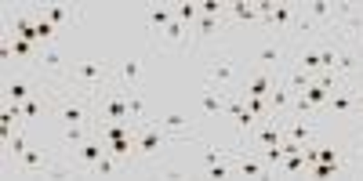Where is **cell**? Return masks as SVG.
Returning a JSON list of instances; mask_svg holds the SVG:
<instances>
[{"mask_svg": "<svg viewBox=\"0 0 363 181\" xmlns=\"http://www.w3.org/2000/svg\"><path fill=\"white\" fill-rule=\"evenodd\" d=\"M51 116L62 127H91V131H99L95 98L84 95V90H73V87H58V95L51 102Z\"/></svg>", "mask_w": 363, "mask_h": 181, "instance_id": "obj_1", "label": "cell"}, {"mask_svg": "<svg viewBox=\"0 0 363 181\" xmlns=\"http://www.w3.org/2000/svg\"><path fill=\"white\" fill-rule=\"evenodd\" d=\"M66 87L99 98V95H106L109 87H116V73H113V66L106 62V58H84V62H77L69 69V83Z\"/></svg>", "mask_w": 363, "mask_h": 181, "instance_id": "obj_2", "label": "cell"}, {"mask_svg": "<svg viewBox=\"0 0 363 181\" xmlns=\"http://www.w3.org/2000/svg\"><path fill=\"white\" fill-rule=\"evenodd\" d=\"M33 69H37V76H44V80H51L58 87H66L73 66L66 62V47L62 44H44L40 54H37V62H33Z\"/></svg>", "mask_w": 363, "mask_h": 181, "instance_id": "obj_3", "label": "cell"}, {"mask_svg": "<svg viewBox=\"0 0 363 181\" xmlns=\"http://www.w3.org/2000/svg\"><path fill=\"white\" fill-rule=\"evenodd\" d=\"M207 83L222 87L225 95H236V90H240L244 76H240V69H236V58H233L229 51H218V54H211V58H207Z\"/></svg>", "mask_w": 363, "mask_h": 181, "instance_id": "obj_4", "label": "cell"}, {"mask_svg": "<svg viewBox=\"0 0 363 181\" xmlns=\"http://www.w3.org/2000/svg\"><path fill=\"white\" fill-rule=\"evenodd\" d=\"M15 170L22 174V177H69V167L66 163H55L51 156H44V153H37V148H26V153L15 160Z\"/></svg>", "mask_w": 363, "mask_h": 181, "instance_id": "obj_5", "label": "cell"}, {"mask_svg": "<svg viewBox=\"0 0 363 181\" xmlns=\"http://www.w3.org/2000/svg\"><path fill=\"white\" fill-rule=\"evenodd\" d=\"M251 62L258 69H269V73H284V66H287V40H277V37L265 33V40L251 47Z\"/></svg>", "mask_w": 363, "mask_h": 181, "instance_id": "obj_6", "label": "cell"}, {"mask_svg": "<svg viewBox=\"0 0 363 181\" xmlns=\"http://www.w3.org/2000/svg\"><path fill=\"white\" fill-rule=\"evenodd\" d=\"M135 145H138V156H145V160H153V156H160L164 153V145H178L157 119H145V124H138V134H135Z\"/></svg>", "mask_w": 363, "mask_h": 181, "instance_id": "obj_7", "label": "cell"}, {"mask_svg": "<svg viewBox=\"0 0 363 181\" xmlns=\"http://www.w3.org/2000/svg\"><path fill=\"white\" fill-rule=\"evenodd\" d=\"M106 153H109V148H106V138L95 131L84 145H77V160L69 163V174H95V163H99Z\"/></svg>", "mask_w": 363, "mask_h": 181, "instance_id": "obj_8", "label": "cell"}, {"mask_svg": "<svg viewBox=\"0 0 363 181\" xmlns=\"http://www.w3.org/2000/svg\"><path fill=\"white\" fill-rule=\"evenodd\" d=\"M153 119H157V124H160V127H164V131H167V134H171L178 145L196 138V127L189 124V116H186V112H178V109H171V112H157Z\"/></svg>", "mask_w": 363, "mask_h": 181, "instance_id": "obj_9", "label": "cell"}, {"mask_svg": "<svg viewBox=\"0 0 363 181\" xmlns=\"http://www.w3.org/2000/svg\"><path fill=\"white\" fill-rule=\"evenodd\" d=\"M280 73H269V69H255L244 76V83H240L236 95H251V98H269V90L277 87Z\"/></svg>", "mask_w": 363, "mask_h": 181, "instance_id": "obj_10", "label": "cell"}, {"mask_svg": "<svg viewBox=\"0 0 363 181\" xmlns=\"http://www.w3.org/2000/svg\"><path fill=\"white\" fill-rule=\"evenodd\" d=\"M225 105H229V95H225V90L203 80V90H200V116H203V119L225 116Z\"/></svg>", "mask_w": 363, "mask_h": 181, "instance_id": "obj_11", "label": "cell"}, {"mask_svg": "<svg viewBox=\"0 0 363 181\" xmlns=\"http://www.w3.org/2000/svg\"><path fill=\"white\" fill-rule=\"evenodd\" d=\"M193 44V29L189 25H182L178 18L164 29V33L157 37V47H164V51H186Z\"/></svg>", "mask_w": 363, "mask_h": 181, "instance_id": "obj_12", "label": "cell"}, {"mask_svg": "<svg viewBox=\"0 0 363 181\" xmlns=\"http://www.w3.org/2000/svg\"><path fill=\"white\" fill-rule=\"evenodd\" d=\"M142 15H145V29L153 33V40H157L164 29L174 22V8H171V4H145Z\"/></svg>", "mask_w": 363, "mask_h": 181, "instance_id": "obj_13", "label": "cell"}, {"mask_svg": "<svg viewBox=\"0 0 363 181\" xmlns=\"http://www.w3.org/2000/svg\"><path fill=\"white\" fill-rule=\"evenodd\" d=\"M40 11H44V18H48V22H55L58 29L84 22V8H77V4H48V8H40Z\"/></svg>", "mask_w": 363, "mask_h": 181, "instance_id": "obj_14", "label": "cell"}, {"mask_svg": "<svg viewBox=\"0 0 363 181\" xmlns=\"http://www.w3.org/2000/svg\"><path fill=\"white\" fill-rule=\"evenodd\" d=\"M291 102H294V90L287 87V80H284V73H280L277 87L269 90V112H272V116H291Z\"/></svg>", "mask_w": 363, "mask_h": 181, "instance_id": "obj_15", "label": "cell"}, {"mask_svg": "<svg viewBox=\"0 0 363 181\" xmlns=\"http://www.w3.org/2000/svg\"><path fill=\"white\" fill-rule=\"evenodd\" d=\"M284 138H291V141H298V145H313L316 124H306V119H298V116H287V119H284Z\"/></svg>", "mask_w": 363, "mask_h": 181, "instance_id": "obj_16", "label": "cell"}, {"mask_svg": "<svg viewBox=\"0 0 363 181\" xmlns=\"http://www.w3.org/2000/svg\"><path fill=\"white\" fill-rule=\"evenodd\" d=\"M138 80H142V58H128V62H120V69H116V87L138 90Z\"/></svg>", "mask_w": 363, "mask_h": 181, "instance_id": "obj_17", "label": "cell"}, {"mask_svg": "<svg viewBox=\"0 0 363 181\" xmlns=\"http://www.w3.org/2000/svg\"><path fill=\"white\" fill-rule=\"evenodd\" d=\"M225 29V15H200V22L193 25V37L196 40H211V37H218Z\"/></svg>", "mask_w": 363, "mask_h": 181, "instance_id": "obj_18", "label": "cell"}, {"mask_svg": "<svg viewBox=\"0 0 363 181\" xmlns=\"http://www.w3.org/2000/svg\"><path fill=\"white\" fill-rule=\"evenodd\" d=\"M229 18L233 22H255V25H262V15H258L255 0H236V4H229Z\"/></svg>", "mask_w": 363, "mask_h": 181, "instance_id": "obj_19", "label": "cell"}, {"mask_svg": "<svg viewBox=\"0 0 363 181\" xmlns=\"http://www.w3.org/2000/svg\"><path fill=\"white\" fill-rule=\"evenodd\" d=\"M222 160H233V148H218V145H203V153H200V174L207 167H215Z\"/></svg>", "mask_w": 363, "mask_h": 181, "instance_id": "obj_20", "label": "cell"}, {"mask_svg": "<svg viewBox=\"0 0 363 181\" xmlns=\"http://www.w3.org/2000/svg\"><path fill=\"white\" fill-rule=\"evenodd\" d=\"M120 170H124V163H120L113 153H106V156L95 163V177H116Z\"/></svg>", "mask_w": 363, "mask_h": 181, "instance_id": "obj_21", "label": "cell"}, {"mask_svg": "<svg viewBox=\"0 0 363 181\" xmlns=\"http://www.w3.org/2000/svg\"><path fill=\"white\" fill-rule=\"evenodd\" d=\"M22 153H26V134H22V127H18V131L4 141V160L11 163V160H18Z\"/></svg>", "mask_w": 363, "mask_h": 181, "instance_id": "obj_22", "label": "cell"}, {"mask_svg": "<svg viewBox=\"0 0 363 181\" xmlns=\"http://www.w3.org/2000/svg\"><path fill=\"white\" fill-rule=\"evenodd\" d=\"M174 18L182 22V25H196L200 22V4H174Z\"/></svg>", "mask_w": 363, "mask_h": 181, "instance_id": "obj_23", "label": "cell"}, {"mask_svg": "<svg viewBox=\"0 0 363 181\" xmlns=\"http://www.w3.org/2000/svg\"><path fill=\"white\" fill-rule=\"evenodd\" d=\"M91 134V127H62V141H66V148H77V145H84Z\"/></svg>", "mask_w": 363, "mask_h": 181, "instance_id": "obj_24", "label": "cell"}, {"mask_svg": "<svg viewBox=\"0 0 363 181\" xmlns=\"http://www.w3.org/2000/svg\"><path fill=\"white\" fill-rule=\"evenodd\" d=\"M128 112H131V124H145V102H142V95H138V90H131V95H128Z\"/></svg>", "mask_w": 363, "mask_h": 181, "instance_id": "obj_25", "label": "cell"}, {"mask_svg": "<svg viewBox=\"0 0 363 181\" xmlns=\"http://www.w3.org/2000/svg\"><path fill=\"white\" fill-rule=\"evenodd\" d=\"M301 95H306V98H309V102H313L316 109H327V102H330V90H323V87H320L316 80H313V83H309L306 90H301Z\"/></svg>", "mask_w": 363, "mask_h": 181, "instance_id": "obj_26", "label": "cell"}, {"mask_svg": "<svg viewBox=\"0 0 363 181\" xmlns=\"http://www.w3.org/2000/svg\"><path fill=\"white\" fill-rule=\"evenodd\" d=\"M349 174H363V145H356V148H349Z\"/></svg>", "mask_w": 363, "mask_h": 181, "instance_id": "obj_27", "label": "cell"}]
</instances>
